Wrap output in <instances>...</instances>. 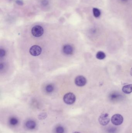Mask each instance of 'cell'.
<instances>
[{
    "mask_svg": "<svg viewBox=\"0 0 132 133\" xmlns=\"http://www.w3.org/2000/svg\"><path fill=\"white\" fill-rule=\"evenodd\" d=\"M76 96L72 93H67L64 97V101L65 103L69 105H71L75 102L76 101Z\"/></svg>",
    "mask_w": 132,
    "mask_h": 133,
    "instance_id": "6da1fadb",
    "label": "cell"
},
{
    "mask_svg": "<svg viewBox=\"0 0 132 133\" xmlns=\"http://www.w3.org/2000/svg\"><path fill=\"white\" fill-rule=\"evenodd\" d=\"M44 33V29L42 26L40 25H36L33 26L31 29L32 35L36 37L41 36Z\"/></svg>",
    "mask_w": 132,
    "mask_h": 133,
    "instance_id": "7a4b0ae2",
    "label": "cell"
},
{
    "mask_svg": "<svg viewBox=\"0 0 132 133\" xmlns=\"http://www.w3.org/2000/svg\"><path fill=\"white\" fill-rule=\"evenodd\" d=\"M111 121L115 125H120L123 122V117L120 114H115L112 116Z\"/></svg>",
    "mask_w": 132,
    "mask_h": 133,
    "instance_id": "3957f363",
    "label": "cell"
},
{
    "mask_svg": "<svg viewBox=\"0 0 132 133\" xmlns=\"http://www.w3.org/2000/svg\"><path fill=\"white\" fill-rule=\"evenodd\" d=\"M99 121L102 125H107L110 121V118L108 114H102L100 116Z\"/></svg>",
    "mask_w": 132,
    "mask_h": 133,
    "instance_id": "277c9868",
    "label": "cell"
},
{
    "mask_svg": "<svg viewBox=\"0 0 132 133\" xmlns=\"http://www.w3.org/2000/svg\"><path fill=\"white\" fill-rule=\"evenodd\" d=\"M30 53L33 56H38L41 53V49L40 47L37 45L32 46L30 49Z\"/></svg>",
    "mask_w": 132,
    "mask_h": 133,
    "instance_id": "5b68a950",
    "label": "cell"
},
{
    "mask_svg": "<svg viewBox=\"0 0 132 133\" xmlns=\"http://www.w3.org/2000/svg\"><path fill=\"white\" fill-rule=\"evenodd\" d=\"M87 83L86 78L82 75H79L76 77L75 79V83L78 87H83Z\"/></svg>",
    "mask_w": 132,
    "mask_h": 133,
    "instance_id": "8992f818",
    "label": "cell"
},
{
    "mask_svg": "<svg viewBox=\"0 0 132 133\" xmlns=\"http://www.w3.org/2000/svg\"><path fill=\"white\" fill-rule=\"evenodd\" d=\"M63 51L65 54L70 55L73 53V47L71 46L69 44L65 45L63 48Z\"/></svg>",
    "mask_w": 132,
    "mask_h": 133,
    "instance_id": "52a82bcc",
    "label": "cell"
},
{
    "mask_svg": "<svg viewBox=\"0 0 132 133\" xmlns=\"http://www.w3.org/2000/svg\"><path fill=\"white\" fill-rule=\"evenodd\" d=\"M122 91L125 94H130L132 92V85L124 86L122 88Z\"/></svg>",
    "mask_w": 132,
    "mask_h": 133,
    "instance_id": "ba28073f",
    "label": "cell"
},
{
    "mask_svg": "<svg viewBox=\"0 0 132 133\" xmlns=\"http://www.w3.org/2000/svg\"><path fill=\"white\" fill-rule=\"evenodd\" d=\"M26 126L29 129H33L35 128L36 124L35 122L33 121L30 120L26 122Z\"/></svg>",
    "mask_w": 132,
    "mask_h": 133,
    "instance_id": "9c48e42d",
    "label": "cell"
},
{
    "mask_svg": "<svg viewBox=\"0 0 132 133\" xmlns=\"http://www.w3.org/2000/svg\"><path fill=\"white\" fill-rule=\"evenodd\" d=\"M96 57L99 60H103L106 57V55L103 52L100 51L97 53Z\"/></svg>",
    "mask_w": 132,
    "mask_h": 133,
    "instance_id": "30bf717a",
    "label": "cell"
},
{
    "mask_svg": "<svg viewBox=\"0 0 132 133\" xmlns=\"http://www.w3.org/2000/svg\"><path fill=\"white\" fill-rule=\"evenodd\" d=\"M93 13H94V15L95 17H96V18H98V17H99L100 16V14H101V12H100L99 9L97 8H93Z\"/></svg>",
    "mask_w": 132,
    "mask_h": 133,
    "instance_id": "8fae6325",
    "label": "cell"
},
{
    "mask_svg": "<svg viewBox=\"0 0 132 133\" xmlns=\"http://www.w3.org/2000/svg\"><path fill=\"white\" fill-rule=\"evenodd\" d=\"M54 89V87L52 85H49L46 87V90L47 92L51 93L53 92Z\"/></svg>",
    "mask_w": 132,
    "mask_h": 133,
    "instance_id": "7c38bea8",
    "label": "cell"
},
{
    "mask_svg": "<svg viewBox=\"0 0 132 133\" xmlns=\"http://www.w3.org/2000/svg\"><path fill=\"white\" fill-rule=\"evenodd\" d=\"M18 120L16 118H12L10 120V123L11 125H15L16 124H18Z\"/></svg>",
    "mask_w": 132,
    "mask_h": 133,
    "instance_id": "4fadbf2b",
    "label": "cell"
},
{
    "mask_svg": "<svg viewBox=\"0 0 132 133\" xmlns=\"http://www.w3.org/2000/svg\"><path fill=\"white\" fill-rule=\"evenodd\" d=\"M47 117V114L46 113H43L39 115L38 118L39 120H44Z\"/></svg>",
    "mask_w": 132,
    "mask_h": 133,
    "instance_id": "5bb4252c",
    "label": "cell"
},
{
    "mask_svg": "<svg viewBox=\"0 0 132 133\" xmlns=\"http://www.w3.org/2000/svg\"><path fill=\"white\" fill-rule=\"evenodd\" d=\"M64 128L62 126H58L56 129V132L57 133H64Z\"/></svg>",
    "mask_w": 132,
    "mask_h": 133,
    "instance_id": "9a60e30c",
    "label": "cell"
},
{
    "mask_svg": "<svg viewBox=\"0 0 132 133\" xmlns=\"http://www.w3.org/2000/svg\"><path fill=\"white\" fill-rule=\"evenodd\" d=\"M5 51L4 49H0V57L1 58H2L5 55Z\"/></svg>",
    "mask_w": 132,
    "mask_h": 133,
    "instance_id": "2e32d148",
    "label": "cell"
},
{
    "mask_svg": "<svg viewBox=\"0 0 132 133\" xmlns=\"http://www.w3.org/2000/svg\"><path fill=\"white\" fill-rule=\"evenodd\" d=\"M16 2V3L19 5L23 6V2L21 0H17Z\"/></svg>",
    "mask_w": 132,
    "mask_h": 133,
    "instance_id": "e0dca14e",
    "label": "cell"
},
{
    "mask_svg": "<svg viewBox=\"0 0 132 133\" xmlns=\"http://www.w3.org/2000/svg\"><path fill=\"white\" fill-rule=\"evenodd\" d=\"M48 3H49V2H48L47 0H43V1H42V2H41V4H42V5L43 6H47L48 5Z\"/></svg>",
    "mask_w": 132,
    "mask_h": 133,
    "instance_id": "ac0fdd59",
    "label": "cell"
},
{
    "mask_svg": "<svg viewBox=\"0 0 132 133\" xmlns=\"http://www.w3.org/2000/svg\"><path fill=\"white\" fill-rule=\"evenodd\" d=\"M118 95L116 94H112L111 95V97L112 99H115V98H117L118 97Z\"/></svg>",
    "mask_w": 132,
    "mask_h": 133,
    "instance_id": "d6986e66",
    "label": "cell"
},
{
    "mask_svg": "<svg viewBox=\"0 0 132 133\" xmlns=\"http://www.w3.org/2000/svg\"><path fill=\"white\" fill-rule=\"evenodd\" d=\"M130 75H131L132 76V67L131 68V69H130Z\"/></svg>",
    "mask_w": 132,
    "mask_h": 133,
    "instance_id": "ffe728a7",
    "label": "cell"
},
{
    "mask_svg": "<svg viewBox=\"0 0 132 133\" xmlns=\"http://www.w3.org/2000/svg\"><path fill=\"white\" fill-rule=\"evenodd\" d=\"M3 65H2V64H1L0 65V69H2V68H3Z\"/></svg>",
    "mask_w": 132,
    "mask_h": 133,
    "instance_id": "44dd1931",
    "label": "cell"
},
{
    "mask_svg": "<svg viewBox=\"0 0 132 133\" xmlns=\"http://www.w3.org/2000/svg\"><path fill=\"white\" fill-rule=\"evenodd\" d=\"M73 133H80V132H74Z\"/></svg>",
    "mask_w": 132,
    "mask_h": 133,
    "instance_id": "7402d4cb",
    "label": "cell"
},
{
    "mask_svg": "<svg viewBox=\"0 0 132 133\" xmlns=\"http://www.w3.org/2000/svg\"><path fill=\"white\" fill-rule=\"evenodd\" d=\"M122 1H127V0H122Z\"/></svg>",
    "mask_w": 132,
    "mask_h": 133,
    "instance_id": "603a6c76",
    "label": "cell"
}]
</instances>
